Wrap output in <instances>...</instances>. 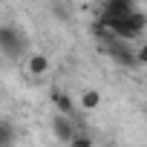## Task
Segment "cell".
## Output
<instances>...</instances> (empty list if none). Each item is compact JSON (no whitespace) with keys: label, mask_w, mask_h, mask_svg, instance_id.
<instances>
[{"label":"cell","mask_w":147,"mask_h":147,"mask_svg":"<svg viewBox=\"0 0 147 147\" xmlns=\"http://www.w3.org/2000/svg\"><path fill=\"white\" fill-rule=\"evenodd\" d=\"M0 49L6 58H20L26 52V35L15 26H0Z\"/></svg>","instance_id":"6da1fadb"},{"label":"cell","mask_w":147,"mask_h":147,"mask_svg":"<svg viewBox=\"0 0 147 147\" xmlns=\"http://www.w3.org/2000/svg\"><path fill=\"white\" fill-rule=\"evenodd\" d=\"M133 12H136V0H107V3H104V12H101V18H98V23L110 26V23L127 20Z\"/></svg>","instance_id":"7a4b0ae2"},{"label":"cell","mask_w":147,"mask_h":147,"mask_svg":"<svg viewBox=\"0 0 147 147\" xmlns=\"http://www.w3.org/2000/svg\"><path fill=\"white\" fill-rule=\"evenodd\" d=\"M52 130H55V138L58 141H63V144H72L78 138V124H75V118L72 115H55L52 118Z\"/></svg>","instance_id":"3957f363"},{"label":"cell","mask_w":147,"mask_h":147,"mask_svg":"<svg viewBox=\"0 0 147 147\" xmlns=\"http://www.w3.org/2000/svg\"><path fill=\"white\" fill-rule=\"evenodd\" d=\"M26 66H29L32 75H43V72L49 69V58H46V55H32V58L26 61Z\"/></svg>","instance_id":"277c9868"},{"label":"cell","mask_w":147,"mask_h":147,"mask_svg":"<svg viewBox=\"0 0 147 147\" xmlns=\"http://www.w3.org/2000/svg\"><path fill=\"white\" fill-rule=\"evenodd\" d=\"M55 107H58L61 115H75V101L69 95H55Z\"/></svg>","instance_id":"5b68a950"},{"label":"cell","mask_w":147,"mask_h":147,"mask_svg":"<svg viewBox=\"0 0 147 147\" xmlns=\"http://www.w3.org/2000/svg\"><path fill=\"white\" fill-rule=\"evenodd\" d=\"M12 138H15V130H12V121H0V144H12Z\"/></svg>","instance_id":"8992f818"},{"label":"cell","mask_w":147,"mask_h":147,"mask_svg":"<svg viewBox=\"0 0 147 147\" xmlns=\"http://www.w3.org/2000/svg\"><path fill=\"white\" fill-rule=\"evenodd\" d=\"M98 104H101V95L98 92H84V98H81V107L84 110H95Z\"/></svg>","instance_id":"52a82bcc"},{"label":"cell","mask_w":147,"mask_h":147,"mask_svg":"<svg viewBox=\"0 0 147 147\" xmlns=\"http://www.w3.org/2000/svg\"><path fill=\"white\" fill-rule=\"evenodd\" d=\"M69 147H92V138H87V136H78L75 141H72Z\"/></svg>","instance_id":"ba28073f"},{"label":"cell","mask_w":147,"mask_h":147,"mask_svg":"<svg viewBox=\"0 0 147 147\" xmlns=\"http://www.w3.org/2000/svg\"><path fill=\"white\" fill-rule=\"evenodd\" d=\"M136 55H138V66H147V43H144V46H138V52H136Z\"/></svg>","instance_id":"9c48e42d"},{"label":"cell","mask_w":147,"mask_h":147,"mask_svg":"<svg viewBox=\"0 0 147 147\" xmlns=\"http://www.w3.org/2000/svg\"><path fill=\"white\" fill-rule=\"evenodd\" d=\"M0 147H15V144H0Z\"/></svg>","instance_id":"30bf717a"}]
</instances>
